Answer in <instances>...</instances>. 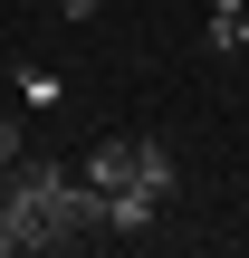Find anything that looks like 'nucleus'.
Returning a JSON list of instances; mask_svg holds the SVG:
<instances>
[{
    "mask_svg": "<svg viewBox=\"0 0 249 258\" xmlns=\"http://www.w3.org/2000/svg\"><path fill=\"white\" fill-rule=\"evenodd\" d=\"M211 48H221V57L249 48V0H211Z\"/></svg>",
    "mask_w": 249,
    "mask_h": 258,
    "instance_id": "7ed1b4c3",
    "label": "nucleus"
},
{
    "mask_svg": "<svg viewBox=\"0 0 249 258\" xmlns=\"http://www.w3.org/2000/svg\"><path fill=\"white\" fill-rule=\"evenodd\" d=\"M96 230H106V191L67 182V191L48 201V249H77V239H96Z\"/></svg>",
    "mask_w": 249,
    "mask_h": 258,
    "instance_id": "f257e3e1",
    "label": "nucleus"
},
{
    "mask_svg": "<svg viewBox=\"0 0 249 258\" xmlns=\"http://www.w3.org/2000/svg\"><path fill=\"white\" fill-rule=\"evenodd\" d=\"M134 153H144V144H96V153L77 163V182H86V191H125V182H134Z\"/></svg>",
    "mask_w": 249,
    "mask_h": 258,
    "instance_id": "f03ea898",
    "label": "nucleus"
},
{
    "mask_svg": "<svg viewBox=\"0 0 249 258\" xmlns=\"http://www.w3.org/2000/svg\"><path fill=\"white\" fill-rule=\"evenodd\" d=\"M58 10H67V19H96V10H106V0H58Z\"/></svg>",
    "mask_w": 249,
    "mask_h": 258,
    "instance_id": "423d86ee",
    "label": "nucleus"
},
{
    "mask_svg": "<svg viewBox=\"0 0 249 258\" xmlns=\"http://www.w3.org/2000/svg\"><path fill=\"white\" fill-rule=\"evenodd\" d=\"M10 77H19V105H48V115H58V96H67L58 67H10Z\"/></svg>",
    "mask_w": 249,
    "mask_h": 258,
    "instance_id": "20e7f679",
    "label": "nucleus"
},
{
    "mask_svg": "<svg viewBox=\"0 0 249 258\" xmlns=\"http://www.w3.org/2000/svg\"><path fill=\"white\" fill-rule=\"evenodd\" d=\"M19 153H29V144H19V124L0 115V191H10V172H19Z\"/></svg>",
    "mask_w": 249,
    "mask_h": 258,
    "instance_id": "39448f33",
    "label": "nucleus"
}]
</instances>
